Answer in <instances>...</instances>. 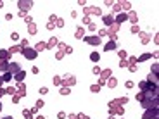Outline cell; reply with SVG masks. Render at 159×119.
<instances>
[{"mask_svg": "<svg viewBox=\"0 0 159 119\" xmlns=\"http://www.w3.org/2000/svg\"><path fill=\"white\" fill-rule=\"evenodd\" d=\"M21 54H23L26 59H29V61H33V59H36V55H38V52L33 50V48H23L21 50Z\"/></svg>", "mask_w": 159, "mask_h": 119, "instance_id": "6da1fadb", "label": "cell"}, {"mask_svg": "<svg viewBox=\"0 0 159 119\" xmlns=\"http://www.w3.org/2000/svg\"><path fill=\"white\" fill-rule=\"evenodd\" d=\"M152 117H157V109H147L145 110L144 119H152Z\"/></svg>", "mask_w": 159, "mask_h": 119, "instance_id": "7a4b0ae2", "label": "cell"}, {"mask_svg": "<svg viewBox=\"0 0 159 119\" xmlns=\"http://www.w3.org/2000/svg\"><path fill=\"white\" fill-rule=\"evenodd\" d=\"M85 41L90 43V45H99V43H100V38H99V36H86Z\"/></svg>", "mask_w": 159, "mask_h": 119, "instance_id": "3957f363", "label": "cell"}, {"mask_svg": "<svg viewBox=\"0 0 159 119\" xmlns=\"http://www.w3.org/2000/svg\"><path fill=\"white\" fill-rule=\"evenodd\" d=\"M21 71V67H19V64L17 62H14V64H9V73H19Z\"/></svg>", "mask_w": 159, "mask_h": 119, "instance_id": "277c9868", "label": "cell"}, {"mask_svg": "<svg viewBox=\"0 0 159 119\" xmlns=\"http://www.w3.org/2000/svg\"><path fill=\"white\" fill-rule=\"evenodd\" d=\"M0 71H4V73L9 71V64H7V61H4V59H0Z\"/></svg>", "mask_w": 159, "mask_h": 119, "instance_id": "5b68a950", "label": "cell"}, {"mask_svg": "<svg viewBox=\"0 0 159 119\" xmlns=\"http://www.w3.org/2000/svg\"><path fill=\"white\" fill-rule=\"evenodd\" d=\"M147 81H149V83H152L154 86H157V74H152V73H150V76H149Z\"/></svg>", "mask_w": 159, "mask_h": 119, "instance_id": "8992f818", "label": "cell"}, {"mask_svg": "<svg viewBox=\"0 0 159 119\" xmlns=\"http://www.w3.org/2000/svg\"><path fill=\"white\" fill-rule=\"evenodd\" d=\"M114 48H116V41H114V40H111V41H109L107 45H106V50H107V52H111V50H114Z\"/></svg>", "mask_w": 159, "mask_h": 119, "instance_id": "52a82bcc", "label": "cell"}, {"mask_svg": "<svg viewBox=\"0 0 159 119\" xmlns=\"http://www.w3.org/2000/svg\"><path fill=\"white\" fill-rule=\"evenodd\" d=\"M104 23L107 24V26H111V24L114 23V17L113 16H106V17H104Z\"/></svg>", "mask_w": 159, "mask_h": 119, "instance_id": "ba28073f", "label": "cell"}, {"mask_svg": "<svg viewBox=\"0 0 159 119\" xmlns=\"http://www.w3.org/2000/svg\"><path fill=\"white\" fill-rule=\"evenodd\" d=\"M90 59L93 61V62H99V59H100V55H99L97 52H92V54H90Z\"/></svg>", "mask_w": 159, "mask_h": 119, "instance_id": "9c48e42d", "label": "cell"}, {"mask_svg": "<svg viewBox=\"0 0 159 119\" xmlns=\"http://www.w3.org/2000/svg\"><path fill=\"white\" fill-rule=\"evenodd\" d=\"M16 81H23V78H24V71H19V73H16Z\"/></svg>", "mask_w": 159, "mask_h": 119, "instance_id": "30bf717a", "label": "cell"}, {"mask_svg": "<svg viewBox=\"0 0 159 119\" xmlns=\"http://www.w3.org/2000/svg\"><path fill=\"white\" fill-rule=\"evenodd\" d=\"M123 21H126V14H119L116 17V23H123Z\"/></svg>", "mask_w": 159, "mask_h": 119, "instance_id": "8fae6325", "label": "cell"}, {"mask_svg": "<svg viewBox=\"0 0 159 119\" xmlns=\"http://www.w3.org/2000/svg\"><path fill=\"white\" fill-rule=\"evenodd\" d=\"M2 78H4V81H11V79H12V74L7 71V73H4V76H2Z\"/></svg>", "mask_w": 159, "mask_h": 119, "instance_id": "7c38bea8", "label": "cell"}, {"mask_svg": "<svg viewBox=\"0 0 159 119\" xmlns=\"http://www.w3.org/2000/svg\"><path fill=\"white\" fill-rule=\"evenodd\" d=\"M7 57H9V54H7L5 50H0V59H4V61H5Z\"/></svg>", "mask_w": 159, "mask_h": 119, "instance_id": "4fadbf2b", "label": "cell"}, {"mask_svg": "<svg viewBox=\"0 0 159 119\" xmlns=\"http://www.w3.org/2000/svg\"><path fill=\"white\" fill-rule=\"evenodd\" d=\"M66 83H69V85H73V83H74L73 76H66Z\"/></svg>", "mask_w": 159, "mask_h": 119, "instance_id": "5bb4252c", "label": "cell"}, {"mask_svg": "<svg viewBox=\"0 0 159 119\" xmlns=\"http://www.w3.org/2000/svg\"><path fill=\"white\" fill-rule=\"evenodd\" d=\"M19 5H21V7H31V2H21Z\"/></svg>", "mask_w": 159, "mask_h": 119, "instance_id": "9a60e30c", "label": "cell"}, {"mask_svg": "<svg viewBox=\"0 0 159 119\" xmlns=\"http://www.w3.org/2000/svg\"><path fill=\"white\" fill-rule=\"evenodd\" d=\"M45 43H38V45H36V52H38V50H42V48H45Z\"/></svg>", "mask_w": 159, "mask_h": 119, "instance_id": "2e32d148", "label": "cell"}, {"mask_svg": "<svg viewBox=\"0 0 159 119\" xmlns=\"http://www.w3.org/2000/svg\"><path fill=\"white\" fill-rule=\"evenodd\" d=\"M24 117H26V119H31V112H29V110H24Z\"/></svg>", "mask_w": 159, "mask_h": 119, "instance_id": "e0dca14e", "label": "cell"}, {"mask_svg": "<svg viewBox=\"0 0 159 119\" xmlns=\"http://www.w3.org/2000/svg\"><path fill=\"white\" fill-rule=\"evenodd\" d=\"M11 38L14 40V41H17V40H19V35H17V33H12V35H11Z\"/></svg>", "mask_w": 159, "mask_h": 119, "instance_id": "ac0fdd59", "label": "cell"}, {"mask_svg": "<svg viewBox=\"0 0 159 119\" xmlns=\"http://www.w3.org/2000/svg\"><path fill=\"white\" fill-rule=\"evenodd\" d=\"M149 57H150V54H144V55H142V57H140V61H147Z\"/></svg>", "mask_w": 159, "mask_h": 119, "instance_id": "d6986e66", "label": "cell"}, {"mask_svg": "<svg viewBox=\"0 0 159 119\" xmlns=\"http://www.w3.org/2000/svg\"><path fill=\"white\" fill-rule=\"evenodd\" d=\"M11 52H12V54H14V52H21V48H19V47H12Z\"/></svg>", "mask_w": 159, "mask_h": 119, "instance_id": "ffe728a7", "label": "cell"}, {"mask_svg": "<svg viewBox=\"0 0 159 119\" xmlns=\"http://www.w3.org/2000/svg\"><path fill=\"white\" fill-rule=\"evenodd\" d=\"M152 74H157V64H154V66H152Z\"/></svg>", "mask_w": 159, "mask_h": 119, "instance_id": "44dd1931", "label": "cell"}, {"mask_svg": "<svg viewBox=\"0 0 159 119\" xmlns=\"http://www.w3.org/2000/svg\"><path fill=\"white\" fill-rule=\"evenodd\" d=\"M61 93H62V95H68L69 90H68V88H62V90H61Z\"/></svg>", "mask_w": 159, "mask_h": 119, "instance_id": "7402d4cb", "label": "cell"}, {"mask_svg": "<svg viewBox=\"0 0 159 119\" xmlns=\"http://www.w3.org/2000/svg\"><path fill=\"white\" fill-rule=\"evenodd\" d=\"M14 91H16L14 88H9V90H5V93H11V95H14Z\"/></svg>", "mask_w": 159, "mask_h": 119, "instance_id": "603a6c76", "label": "cell"}, {"mask_svg": "<svg viewBox=\"0 0 159 119\" xmlns=\"http://www.w3.org/2000/svg\"><path fill=\"white\" fill-rule=\"evenodd\" d=\"M54 85H61V79H59V78H54Z\"/></svg>", "mask_w": 159, "mask_h": 119, "instance_id": "cb8c5ba5", "label": "cell"}, {"mask_svg": "<svg viewBox=\"0 0 159 119\" xmlns=\"http://www.w3.org/2000/svg\"><path fill=\"white\" fill-rule=\"evenodd\" d=\"M4 93H5V90H2V88H0V97L4 95Z\"/></svg>", "mask_w": 159, "mask_h": 119, "instance_id": "d4e9b609", "label": "cell"}, {"mask_svg": "<svg viewBox=\"0 0 159 119\" xmlns=\"http://www.w3.org/2000/svg\"><path fill=\"white\" fill-rule=\"evenodd\" d=\"M2 83H4V78H2V76H0V85H2Z\"/></svg>", "mask_w": 159, "mask_h": 119, "instance_id": "484cf974", "label": "cell"}, {"mask_svg": "<svg viewBox=\"0 0 159 119\" xmlns=\"http://www.w3.org/2000/svg\"><path fill=\"white\" fill-rule=\"evenodd\" d=\"M4 119H12V117H9V116H7V117H4Z\"/></svg>", "mask_w": 159, "mask_h": 119, "instance_id": "4316f807", "label": "cell"}, {"mask_svg": "<svg viewBox=\"0 0 159 119\" xmlns=\"http://www.w3.org/2000/svg\"><path fill=\"white\" fill-rule=\"evenodd\" d=\"M152 119H157V117H152Z\"/></svg>", "mask_w": 159, "mask_h": 119, "instance_id": "83f0119b", "label": "cell"}]
</instances>
